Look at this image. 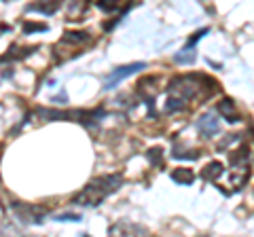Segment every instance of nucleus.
Segmentation results:
<instances>
[{
    "mask_svg": "<svg viewBox=\"0 0 254 237\" xmlns=\"http://www.w3.org/2000/svg\"><path fill=\"white\" fill-rule=\"evenodd\" d=\"M210 81L201 74H185V76H178L174 78L168 87V102H165V110L168 113H174V110H182L187 108V104L195 98H203L212 93L216 87L208 85V87H201V83Z\"/></svg>",
    "mask_w": 254,
    "mask_h": 237,
    "instance_id": "f257e3e1",
    "label": "nucleus"
},
{
    "mask_svg": "<svg viewBox=\"0 0 254 237\" xmlns=\"http://www.w3.org/2000/svg\"><path fill=\"white\" fill-rule=\"evenodd\" d=\"M121 184H123L121 174L98 176V178H93L91 182H87L83 186V191L72 197V201L78 203V205H83V208H95V205H100L108 195H113Z\"/></svg>",
    "mask_w": 254,
    "mask_h": 237,
    "instance_id": "f03ea898",
    "label": "nucleus"
},
{
    "mask_svg": "<svg viewBox=\"0 0 254 237\" xmlns=\"http://www.w3.org/2000/svg\"><path fill=\"white\" fill-rule=\"evenodd\" d=\"M13 212L28 225H41L47 216L45 208H41V205H30V203H13Z\"/></svg>",
    "mask_w": 254,
    "mask_h": 237,
    "instance_id": "7ed1b4c3",
    "label": "nucleus"
},
{
    "mask_svg": "<svg viewBox=\"0 0 254 237\" xmlns=\"http://www.w3.org/2000/svg\"><path fill=\"white\" fill-rule=\"evenodd\" d=\"M195 129L199 131V136L201 138H212V136H216V133L220 131V121H218V117L216 113H205L199 117V121L195 123Z\"/></svg>",
    "mask_w": 254,
    "mask_h": 237,
    "instance_id": "20e7f679",
    "label": "nucleus"
},
{
    "mask_svg": "<svg viewBox=\"0 0 254 237\" xmlns=\"http://www.w3.org/2000/svg\"><path fill=\"white\" fill-rule=\"evenodd\" d=\"M144 68H146L144 61H136V64H127V66H121V68L113 70V74L108 76V81H106V87H104V89H115V87L121 83L123 78L131 76L133 72H138V70H144Z\"/></svg>",
    "mask_w": 254,
    "mask_h": 237,
    "instance_id": "39448f33",
    "label": "nucleus"
},
{
    "mask_svg": "<svg viewBox=\"0 0 254 237\" xmlns=\"http://www.w3.org/2000/svg\"><path fill=\"white\" fill-rule=\"evenodd\" d=\"M110 233H113L115 237H150V233L144 227L133 225V223H119V225L113 227Z\"/></svg>",
    "mask_w": 254,
    "mask_h": 237,
    "instance_id": "423d86ee",
    "label": "nucleus"
},
{
    "mask_svg": "<svg viewBox=\"0 0 254 237\" xmlns=\"http://www.w3.org/2000/svg\"><path fill=\"white\" fill-rule=\"evenodd\" d=\"M222 172H225V168H222V163H220V161H212V163H208V165L203 168L201 176H203L205 180H208V182H210V180H212V182H216V180L222 176Z\"/></svg>",
    "mask_w": 254,
    "mask_h": 237,
    "instance_id": "0eeeda50",
    "label": "nucleus"
},
{
    "mask_svg": "<svg viewBox=\"0 0 254 237\" xmlns=\"http://www.w3.org/2000/svg\"><path fill=\"white\" fill-rule=\"evenodd\" d=\"M218 113L225 117V118H229L231 123H237V121H240V113L235 110V104H233L231 100H222L220 104H218Z\"/></svg>",
    "mask_w": 254,
    "mask_h": 237,
    "instance_id": "6e6552de",
    "label": "nucleus"
},
{
    "mask_svg": "<svg viewBox=\"0 0 254 237\" xmlns=\"http://www.w3.org/2000/svg\"><path fill=\"white\" fill-rule=\"evenodd\" d=\"M172 180H176L178 184H190L195 180V174L187 168H178V170L172 172Z\"/></svg>",
    "mask_w": 254,
    "mask_h": 237,
    "instance_id": "1a4fd4ad",
    "label": "nucleus"
},
{
    "mask_svg": "<svg viewBox=\"0 0 254 237\" xmlns=\"http://www.w3.org/2000/svg\"><path fill=\"white\" fill-rule=\"evenodd\" d=\"M174 61H176V64H193L195 61V51H193V47H185V49H182L176 58H174Z\"/></svg>",
    "mask_w": 254,
    "mask_h": 237,
    "instance_id": "9d476101",
    "label": "nucleus"
},
{
    "mask_svg": "<svg viewBox=\"0 0 254 237\" xmlns=\"http://www.w3.org/2000/svg\"><path fill=\"white\" fill-rule=\"evenodd\" d=\"M58 9H60V2H51V4H30L26 11H38L43 15H53Z\"/></svg>",
    "mask_w": 254,
    "mask_h": 237,
    "instance_id": "9b49d317",
    "label": "nucleus"
},
{
    "mask_svg": "<svg viewBox=\"0 0 254 237\" xmlns=\"http://www.w3.org/2000/svg\"><path fill=\"white\" fill-rule=\"evenodd\" d=\"M85 41H89L87 32H66L62 43H85Z\"/></svg>",
    "mask_w": 254,
    "mask_h": 237,
    "instance_id": "f8f14e48",
    "label": "nucleus"
},
{
    "mask_svg": "<svg viewBox=\"0 0 254 237\" xmlns=\"http://www.w3.org/2000/svg\"><path fill=\"white\" fill-rule=\"evenodd\" d=\"M26 32H32V30H47V26H43V23H38V26H28V28H23Z\"/></svg>",
    "mask_w": 254,
    "mask_h": 237,
    "instance_id": "ddd939ff",
    "label": "nucleus"
},
{
    "mask_svg": "<svg viewBox=\"0 0 254 237\" xmlns=\"http://www.w3.org/2000/svg\"><path fill=\"white\" fill-rule=\"evenodd\" d=\"M60 220H78V216L76 214H62V216H58Z\"/></svg>",
    "mask_w": 254,
    "mask_h": 237,
    "instance_id": "4468645a",
    "label": "nucleus"
},
{
    "mask_svg": "<svg viewBox=\"0 0 254 237\" xmlns=\"http://www.w3.org/2000/svg\"><path fill=\"white\" fill-rule=\"evenodd\" d=\"M85 237H89V235H85Z\"/></svg>",
    "mask_w": 254,
    "mask_h": 237,
    "instance_id": "2eb2a0df",
    "label": "nucleus"
}]
</instances>
